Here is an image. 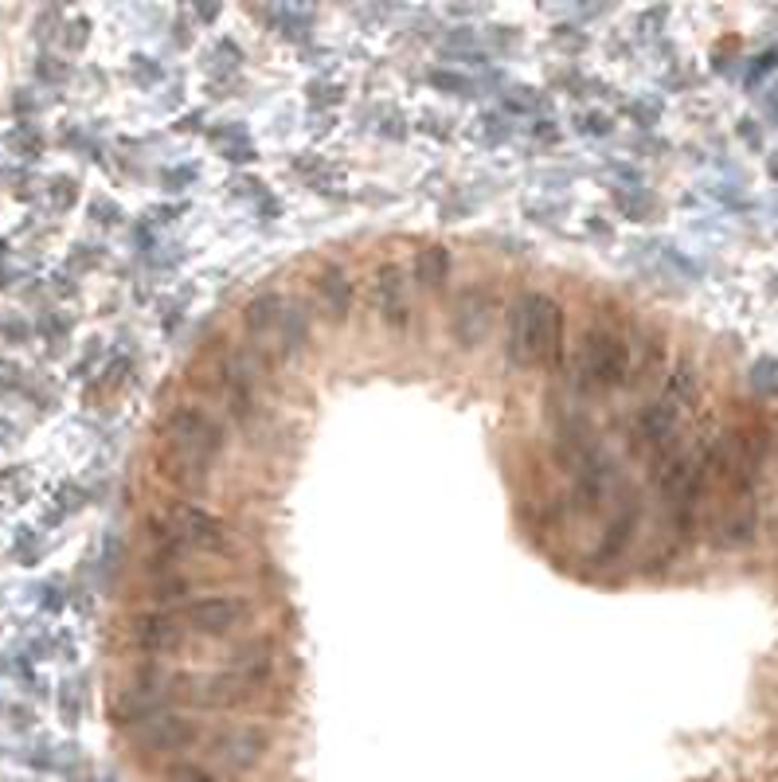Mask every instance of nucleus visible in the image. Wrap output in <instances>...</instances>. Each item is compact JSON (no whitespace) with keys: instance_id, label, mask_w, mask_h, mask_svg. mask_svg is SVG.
<instances>
[{"instance_id":"nucleus-39","label":"nucleus","mask_w":778,"mask_h":782,"mask_svg":"<svg viewBox=\"0 0 778 782\" xmlns=\"http://www.w3.org/2000/svg\"><path fill=\"white\" fill-rule=\"evenodd\" d=\"M665 106L657 94H630V99H618L614 102V117H622L627 126L642 129V134H653L657 122H662Z\"/></svg>"},{"instance_id":"nucleus-22","label":"nucleus","mask_w":778,"mask_h":782,"mask_svg":"<svg viewBox=\"0 0 778 782\" xmlns=\"http://www.w3.org/2000/svg\"><path fill=\"white\" fill-rule=\"evenodd\" d=\"M755 532H759V501H728L720 521L712 529V544L720 552H740V548H752L755 544Z\"/></svg>"},{"instance_id":"nucleus-15","label":"nucleus","mask_w":778,"mask_h":782,"mask_svg":"<svg viewBox=\"0 0 778 782\" xmlns=\"http://www.w3.org/2000/svg\"><path fill=\"white\" fill-rule=\"evenodd\" d=\"M680 407H673L665 396L650 399V404L638 407L634 415V431H630V439H634V454L638 450H650V454H662V450L677 446L680 442Z\"/></svg>"},{"instance_id":"nucleus-10","label":"nucleus","mask_w":778,"mask_h":782,"mask_svg":"<svg viewBox=\"0 0 778 782\" xmlns=\"http://www.w3.org/2000/svg\"><path fill=\"white\" fill-rule=\"evenodd\" d=\"M368 309L376 314V321L384 325L392 337H407L411 329V279L407 267L395 259H384L372 274H368Z\"/></svg>"},{"instance_id":"nucleus-37","label":"nucleus","mask_w":778,"mask_h":782,"mask_svg":"<svg viewBox=\"0 0 778 782\" xmlns=\"http://www.w3.org/2000/svg\"><path fill=\"white\" fill-rule=\"evenodd\" d=\"M200 52H204V67H212V71L243 75V64H247V47L239 44V36L219 32V27H215L204 44H200Z\"/></svg>"},{"instance_id":"nucleus-34","label":"nucleus","mask_w":778,"mask_h":782,"mask_svg":"<svg viewBox=\"0 0 778 782\" xmlns=\"http://www.w3.org/2000/svg\"><path fill=\"white\" fill-rule=\"evenodd\" d=\"M422 87H427L430 94H439V99H458V102H470L482 94V82H477L474 75H465L447 64H430L427 71H422Z\"/></svg>"},{"instance_id":"nucleus-9","label":"nucleus","mask_w":778,"mask_h":782,"mask_svg":"<svg viewBox=\"0 0 778 782\" xmlns=\"http://www.w3.org/2000/svg\"><path fill=\"white\" fill-rule=\"evenodd\" d=\"M126 642L137 657L149 661H169V657H184L192 646V634L177 611H157V607H142L126 619Z\"/></svg>"},{"instance_id":"nucleus-21","label":"nucleus","mask_w":778,"mask_h":782,"mask_svg":"<svg viewBox=\"0 0 778 782\" xmlns=\"http://www.w3.org/2000/svg\"><path fill=\"white\" fill-rule=\"evenodd\" d=\"M610 486H614V469H610L607 454H595L590 462H583L572 474V505L575 513L595 517L602 509V501L610 497Z\"/></svg>"},{"instance_id":"nucleus-19","label":"nucleus","mask_w":778,"mask_h":782,"mask_svg":"<svg viewBox=\"0 0 778 782\" xmlns=\"http://www.w3.org/2000/svg\"><path fill=\"white\" fill-rule=\"evenodd\" d=\"M407 279L422 294L442 297L450 290V282H454V251L447 243H422L411 254V262H407Z\"/></svg>"},{"instance_id":"nucleus-33","label":"nucleus","mask_w":778,"mask_h":782,"mask_svg":"<svg viewBox=\"0 0 778 782\" xmlns=\"http://www.w3.org/2000/svg\"><path fill=\"white\" fill-rule=\"evenodd\" d=\"M700 392H704V379H700V369L692 364L689 356H680L677 364H669L665 384H662V396L669 399L673 407L689 411V407L700 404Z\"/></svg>"},{"instance_id":"nucleus-47","label":"nucleus","mask_w":778,"mask_h":782,"mask_svg":"<svg viewBox=\"0 0 778 782\" xmlns=\"http://www.w3.org/2000/svg\"><path fill=\"white\" fill-rule=\"evenodd\" d=\"M82 712H87V689L64 681L59 689H55V716L64 719V728H79Z\"/></svg>"},{"instance_id":"nucleus-43","label":"nucleus","mask_w":778,"mask_h":782,"mask_svg":"<svg viewBox=\"0 0 778 782\" xmlns=\"http://www.w3.org/2000/svg\"><path fill=\"white\" fill-rule=\"evenodd\" d=\"M0 344H9V349H32L36 344V325L24 309H0Z\"/></svg>"},{"instance_id":"nucleus-59","label":"nucleus","mask_w":778,"mask_h":782,"mask_svg":"<svg viewBox=\"0 0 778 782\" xmlns=\"http://www.w3.org/2000/svg\"><path fill=\"white\" fill-rule=\"evenodd\" d=\"M12 782H40V779H12Z\"/></svg>"},{"instance_id":"nucleus-46","label":"nucleus","mask_w":778,"mask_h":782,"mask_svg":"<svg viewBox=\"0 0 778 782\" xmlns=\"http://www.w3.org/2000/svg\"><path fill=\"white\" fill-rule=\"evenodd\" d=\"M189 212H192L189 200H149L142 212V224H149L153 231H165V227H177Z\"/></svg>"},{"instance_id":"nucleus-30","label":"nucleus","mask_w":778,"mask_h":782,"mask_svg":"<svg viewBox=\"0 0 778 782\" xmlns=\"http://www.w3.org/2000/svg\"><path fill=\"white\" fill-rule=\"evenodd\" d=\"M204 587H212V579H200L192 576V571H172V576L153 579V583L145 587V599H149V607H157V611H180V607L192 603L196 594H207Z\"/></svg>"},{"instance_id":"nucleus-28","label":"nucleus","mask_w":778,"mask_h":782,"mask_svg":"<svg viewBox=\"0 0 778 782\" xmlns=\"http://www.w3.org/2000/svg\"><path fill=\"white\" fill-rule=\"evenodd\" d=\"M497 110H501L509 122H537V117L555 114V99L544 87H532V82H509V87L497 94Z\"/></svg>"},{"instance_id":"nucleus-58","label":"nucleus","mask_w":778,"mask_h":782,"mask_svg":"<svg viewBox=\"0 0 778 782\" xmlns=\"http://www.w3.org/2000/svg\"><path fill=\"white\" fill-rule=\"evenodd\" d=\"M9 724H12V728H16V732H36L40 728V709H36V704H12V709H9Z\"/></svg>"},{"instance_id":"nucleus-11","label":"nucleus","mask_w":778,"mask_h":782,"mask_svg":"<svg viewBox=\"0 0 778 782\" xmlns=\"http://www.w3.org/2000/svg\"><path fill=\"white\" fill-rule=\"evenodd\" d=\"M638 529H642V497H638V489H630V486L614 489V513H610L607 524H602L599 544H595V552H590V564L595 567L618 564V559L627 556L630 544H634Z\"/></svg>"},{"instance_id":"nucleus-35","label":"nucleus","mask_w":778,"mask_h":782,"mask_svg":"<svg viewBox=\"0 0 778 782\" xmlns=\"http://www.w3.org/2000/svg\"><path fill=\"white\" fill-rule=\"evenodd\" d=\"M548 47L560 55V64H583V55L595 47V36H590V27L564 20V24L548 27Z\"/></svg>"},{"instance_id":"nucleus-45","label":"nucleus","mask_w":778,"mask_h":782,"mask_svg":"<svg viewBox=\"0 0 778 782\" xmlns=\"http://www.w3.org/2000/svg\"><path fill=\"white\" fill-rule=\"evenodd\" d=\"M520 134H525L528 145H537V149H560L567 137V126L560 114H548V117H537V122H525Z\"/></svg>"},{"instance_id":"nucleus-6","label":"nucleus","mask_w":778,"mask_h":782,"mask_svg":"<svg viewBox=\"0 0 778 782\" xmlns=\"http://www.w3.org/2000/svg\"><path fill=\"white\" fill-rule=\"evenodd\" d=\"M165 517L172 521L177 536L184 540L189 556H207V559H235L239 556V540H235L232 521H224L219 513L204 509L196 501H184V497H172Z\"/></svg>"},{"instance_id":"nucleus-17","label":"nucleus","mask_w":778,"mask_h":782,"mask_svg":"<svg viewBox=\"0 0 778 782\" xmlns=\"http://www.w3.org/2000/svg\"><path fill=\"white\" fill-rule=\"evenodd\" d=\"M82 200H87V189H82V177L71 169H52V172H40V192H36V207L44 219H64L71 212H79Z\"/></svg>"},{"instance_id":"nucleus-1","label":"nucleus","mask_w":778,"mask_h":782,"mask_svg":"<svg viewBox=\"0 0 778 782\" xmlns=\"http://www.w3.org/2000/svg\"><path fill=\"white\" fill-rule=\"evenodd\" d=\"M630 379V325L614 302H595L587 329L579 333L575 352H567L564 384L575 399L627 392Z\"/></svg>"},{"instance_id":"nucleus-57","label":"nucleus","mask_w":778,"mask_h":782,"mask_svg":"<svg viewBox=\"0 0 778 782\" xmlns=\"http://www.w3.org/2000/svg\"><path fill=\"white\" fill-rule=\"evenodd\" d=\"M583 231H587L590 239H614L618 224H614V216H610V212H595V207H590L587 216H583Z\"/></svg>"},{"instance_id":"nucleus-50","label":"nucleus","mask_w":778,"mask_h":782,"mask_svg":"<svg viewBox=\"0 0 778 782\" xmlns=\"http://www.w3.org/2000/svg\"><path fill=\"white\" fill-rule=\"evenodd\" d=\"M204 141L215 145V149H227V145H239V141H251V129L247 122H235V117H212L204 129Z\"/></svg>"},{"instance_id":"nucleus-54","label":"nucleus","mask_w":778,"mask_h":782,"mask_svg":"<svg viewBox=\"0 0 778 782\" xmlns=\"http://www.w3.org/2000/svg\"><path fill=\"white\" fill-rule=\"evenodd\" d=\"M184 12V16L192 20V24L200 27V32H215V24H219V20H227V9L224 4H189V9H180Z\"/></svg>"},{"instance_id":"nucleus-7","label":"nucleus","mask_w":778,"mask_h":782,"mask_svg":"<svg viewBox=\"0 0 778 782\" xmlns=\"http://www.w3.org/2000/svg\"><path fill=\"white\" fill-rule=\"evenodd\" d=\"M207 736V724L196 716V712L184 709H169L161 716H153L149 724L129 732V744L142 759H184V751L200 747Z\"/></svg>"},{"instance_id":"nucleus-5","label":"nucleus","mask_w":778,"mask_h":782,"mask_svg":"<svg viewBox=\"0 0 778 782\" xmlns=\"http://www.w3.org/2000/svg\"><path fill=\"white\" fill-rule=\"evenodd\" d=\"M255 614H259V607H255L251 594L207 591V594H196L192 603L180 607L177 619L184 622L192 642H232L251 626Z\"/></svg>"},{"instance_id":"nucleus-29","label":"nucleus","mask_w":778,"mask_h":782,"mask_svg":"<svg viewBox=\"0 0 778 782\" xmlns=\"http://www.w3.org/2000/svg\"><path fill=\"white\" fill-rule=\"evenodd\" d=\"M110 262H114V251H110L106 239H99V235H82V239L67 243V251L59 254L55 267H64L71 279L87 282V279H94V274H102V270H110Z\"/></svg>"},{"instance_id":"nucleus-13","label":"nucleus","mask_w":778,"mask_h":782,"mask_svg":"<svg viewBox=\"0 0 778 782\" xmlns=\"http://www.w3.org/2000/svg\"><path fill=\"white\" fill-rule=\"evenodd\" d=\"M669 372V337L657 325H634L630 329V379L627 392L665 384Z\"/></svg>"},{"instance_id":"nucleus-55","label":"nucleus","mask_w":778,"mask_h":782,"mask_svg":"<svg viewBox=\"0 0 778 782\" xmlns=\"http://www.w3.org/2000/svg\"><path fill=\"white\" fill-rule=\"evenodd\" d=\"M251 216L259 219V224H278V219L286 216V200H282L274 189H270L267 196L259 200V204H251Z\"/></svg>"},{"instance_id":"nucleus-16","label":"nucleus","mask_w":778,"mask_h":782,"mask_svg":"<svg viewBox=\"0 0 778 782\" xmlns=\"http://www.w3.org/2000/svg\"><path fill=\"white\" fill-rule=\"evenodd\" d=\"M145 540H149V556L142 559V571L153 579L161 576H172V571H184V559H189V548H184V540L177 536L169 517H149L145 521Z\"/></svg>"},{"instance_id":"nucleus-52","label":"nucleus","mask_w":778,"mask_h":782,"mask_svg":"<svg viewBox=\"0 0 778 782\" xmlns=\"http://www.w3.org/2000/svg\"><path fill=\"white\" fill-rule=\"evenodd\" d=\"M207 122H212V110H207V106H189V110H180V114L169 117V134H177V137H204Z\"/></svg>"},{"instance_id":"nucleus-31","label":"nucleus","mask_w":778,"mask_h":782,"mask_svg":"<svg viewBox=\"0 0 778 782\" xmlns=\"http://www.w3.org/2000/svg\"><path fill=\"white\" fill-rule=\"evenodd\" d=\"M465 137H470L477 149L497 154V149H509V145L517 141V122H509L497 106H489V110L482 106L477 114L465 117Z\"/></svg>"},{"instance_id":"nucleus-36","label":"nucleus","mask_w":778,"mask_h":782,"mask_svg":"<svg viewBox=\"0 0 778 782\" xmlns=\"http://www.w3.org/2000/svg\"><path fill=\"white\" fill-rule=\"evenodd\" d=\"M207 177L204 161H189V157H180V161H169L161 165V172H157V184H161L165 200H184L192 189H200Z\"/></svg>"},{"instance_id":"nucleus-25","label":"nucleus","mask_w":778,"mask_h":782,"mask_svg":"<svg viewBox=\"0 0 778 782\" xmlns=\"http://www.w3.org/2000/svg\"><path fill=\"white\" fill-rule=\"evenodd\" d=\"M153 466H157V477H161L165 486L177 489L184 501H192V497L204 494V489L212 486V469L200 466V462L180 458V454H172V450H165V446H157Z\"/></svg>"},{"instance_id":"nucleus-12","label":"nucleus","mask_w":778,"mask_h":782,"mask_svg":"<svg viewBox=\"0 0 778 782\" xmlns=\"http://www.w3.org/2000/svg\"><path fill=\"white\" fill-rule=\"evenodd\" d=\"M278 642L274 634H239L224 646L219 654V666L215 669H227V673H239L243 681L259 684V689H270L274 684V666H278Z\"/></svg>"},{"instance_id":"nucleus-20","label":"nucleus","mask_w":778,"mask_h":782,"mask_svg":"<svg viewBox=\"0 0 778 782\" xmlns=\"http://www.w3.org/2000/svg\"><path fill=\"white\" fill-rule=\"evenodd\" d=\"M357 99L352 94V79L340 67L329 71H314L302 82V106L305 114H345V106Z\"/></svg>"},{"instance_id":"nucleus-49","label":"nucleus","mask_w":778,"mask_h":782,"mask_svg":"<svg viewBox=\"0 0 778 782\" xmlns=\"http://www.w3.org/2000/svg\"><path fill=\"white\" fill-rule=\"evenodd\" d=\"M567 212H572V207L560 204V200H552V196L520 200V216H525L528 224H537V227H555L560 219H567Z\"/></svg>"},{"instance_id":"nucleus-23","label":"nucleus","mask_w":778,"mask_h":782,"mask_svg":"<svg viewBox=\"0 0 778 782\" xmlns=\"http://www.w3.org/2000/svg\"><path fill=\"white\" fill-rule=\"evenodd\" d=\"M309 341H314V314L305 302H290L286 297V309H282V321L274 329V360L290 364V360L305 356L309 352Z\"/></svg>"},{"instance_id":"nucleus-41","label":"nucleus","mask_w":778,"mask_h":782,"mask_svg":"<svg viewBox=\"0 0 778 782\" xmlns=\"http://www.w3.org/2000/svg\"><path fill=\"white\" fill-rule=\"evenodd\" d=\"M610 216L614 224H653L657 219V200L650 192H622V189H610Z\"/></svg>"},{"instance_id":"nucleus-51","label":"nucleus","mask_w":778,"mask_h":782,"mask_svg":"<svg viewBox=\"0 0 778 782\" xmlns=\"http://www.w3.org/2000/svg\"><path fill=\"white\" fill-rule=\"evenodd\" d=\"M90 36H94V24H90L87 12H67L64 24H59V44L67 47V52H82V47L90 44Z\"/></svg>"},{"instance_id":"nucleus-8","label":"nucleus","mask_w":778,"mask_h":782,"mask_svg":"<svg viewBox=\"0 0 778 782\" xmlns=\"http://www.w3.org/2000/svg\"><path fill=\"white\" fill-rule=\"evenodd\" d=\"M497 290L489 282H465L462 290L450 302V317H447V333L454 341V349L462 352H477L485 341H489L493 325H497Z\"/></svg>"},{"instance_id":"nucleus-26","label":"nucleus","mask_w":778,"mask_h":782,"mask_svg":"<svg viewBox=\"0 0 778 782\" xmlns=\"http://www.w3.org/2000/svg\"><path fill=\"white\" fill-rule=\"evenodd\" d=\"M47 149H52V137H47L44 126H36V122H12V126L0 134V157H9L20 169L40 172V161L47 157Z\"/></svg>"},{"instance_id":"nucleus-56","label":"nucleus","mask_w":778,"mask_h":782,"mask_svg":"<svg viewBox=\"0 0 778 782\" xmlns=\"http://www.w3.org/2000/svg\"><path fill=\"white\" fill-rule=\"evenodd\" d=\"M752 387L763 396H778V360H759L752 369Z\"/></svg>"},{"instance_id":"nucleus-48","label":"nucleus","mask_w":778,"mask_h":782,"mask_svg":"<svg viewBox=\"0 0 778 782\" xmlns=\"http://www.w3.org/2000/svg\"><path fill=\"white\" fill-rule=\"evenodd\" d=\"M161 782H227V779L215 767L200 763V759H172V763H165Z\"/></svg>"},{"instance_id":"nucleus-53","label":"nucleus","mask_w":778,"mask_h":782,"mask_svg":"<svg viewBox=\"0 0 778 782\" xmlns=\"http://www.w3.org/2000/svg\"><path fill=\"white\" fill-rule=\"evenodd\" d=\"M532 184L540 189V196H560V192L575 184V172L572 169H540L537 177H532Z\"/></svg>"},{"instance_id":"nucleus-42","label":"nucleus","mask_w":778,"mask_h":782,"mask_svg":"<svg viewBox=\"0 0 778 782\" xmlns=\"http://www.w3.org/2000/svg\"><path fill=\"white\" fill-rule=\"evenodd\" d=\"M36 82L44 90H64V87H71L75 79H79V67L71 64V59H64V55H55L52 47H44V52L36 55Z\"/></svg>"},{"instance_id":"nucleus-18","label":"nucleus","mask_w":778,"mask_h":782,"mask_svg":"<svg viewBox=\"0 0 778 782\" xmlns=\"http://www.w3.org/2000/svg\"><path fill=\"white\" fill-rule=\"evenodd\" d=\"M247 16L262 20V24H267V36L282 39V44H290L294 52L309 44V39H317L314 12L297 9V4H262V9H247Z\"/></svg>"},{"instance_id":"nucleus-27","label":"nucleus","mask_w":778,"mask_h":782,"mask_svg":"<svg viewBox=\"0 0 778 782\" xmlns=\"http://www.w3.org/2000/svg\"><path fill=\"white\" fill-rule=\"evenodd\" d=\"M411 137H427L430 145H458L465 137V117L454 114L442 102H427V106L411 110Z\"/></svg>"},{"instance_id":"nucleus-38","label":"nucleus","mask_w":778,"mask_h":782,"mask_svg":"<svg viewBox=\"0 0 778 782\" xmlns=\"http://www.w3.org/2000/svg\"><path fill=\"white\" fill-rule=\"evenodd\" d=\"M122 75H126V82L134 90H145V94H153V90L169 87V64L165 59H157V55L149 52H134L126 55V64H122Z\"/></svg>"},{"instance_id":"nucleus-24","label":"nucleus","mask_w":778,"mask_h":782,"mask_svg":"<svg viewBox=\"0 0 778 782\" xmlns=\"http://www.w3.org/2000/svg\"><path fill=\"white\" fill-rule=\"evenodd\" d=\"M282 309H286V294L278 290H259L255 297H247L239 309V325H243V341L247 344H262L274 337L278 321H282Z\"/></svg>"},{"instance_id":"nucleus-44","label":"nucleus","mask_w":778,"mask_h":782,"mask_svg":"<svg viewBox=\"0 0 778 782\" xmlns=\"http://www.w3.org/2000/svg\"><path fill=\"white\" fill-rule=\"evenodd\" d=\"M270 192V180H262L255 169H247V172H227V180H224V196L227 200H239V204H259L262 196Z\"/></svg>"},{"instance_id":"nucleus-4","label":"nucleus","mask_w":778,"mask_h":782,"mask_svg":"<svg viewBox=\"0 0 778 782\" xmlns=\"http://www.w3.org/2000/svg\"><path fill=\"white\" fill-rule=\"evenodd\" d=\"M270 747H274V732L267 724H259V719H227V724L207 728L200 751H204L207 767L239 779V774H251L267 763Z\"/></svg>"},{"instance_id":"nucleus-40","label":"nucleus","mask_w":778,"mask_h":782,"mask_svg":"<svg viewBox=\"0 0 778 782\" xmlns=\"http://www.w3.org/2000/svg\"><path fill=\"white\" fill-rule=\"evenodd\" d=\"M567 129L579 137H587V141H607V137H614L618 129V117L610 114L607 106H575L572 114H567Z\"/></svg>"},{"instance_id":"nucleus-2","label":"nucleus","mask_w":778,"mask_h":782,"mask_svg":"<svg viewBox=\"0 0 778 782\" xmlns=\"http://www.w3.org/2000/svg\"><path fill=\"white\" fill-rule=\"evenodd\" d=\"M157 446L215 469V462L232 450V427L224 415L200 399H180V404L165 407L161 423H157Z\"/></svg>"},{"instance_id":"nucleus-3","label":"nucleus","mask_w":778,"mask_h":782,"mask_svg":"<svg viewBox=\"0 0 778 782\" xmlns=\"http://www.w3.org/2000/svg\"><path fill=\"white\" fill-rule=\"evenodd\" d=\"M560 306V297L548 290H520L505 306V364L512 372H540L544 369L548 325Z\"/></svg>"},{"instance_id":"nucleus-14","label":"nucleus","mask_w":778,"mask_h":782,"mask_svg":"<svg viewBox=\"0 0 778 782\" xmlns=\"http://www.w3.org/2000/svg\"><path fill=\"white\" fill-rule=\"evenodd\" d=\"M357 279H352L349 270L340 267V262H322L314 270V297H317V309L329 325L345 329L357 314Z\"/></svg>"},{"instance_id":"nucleus-32","label":"nucleus","mask_w":778,"mask_h":782,"mask_svg":"<svg viewBox=\"0 0 778 782\" xmlns=\"http://www.w3.org/2000/svg\"><path fill=\"white\" fill-rule=\"evenodd\" d=\"M129 219L126 204L114 196V192H87V200H82V224L90 227V235H99V239H106V235L122 231Z\"/></svg>"}]
</instances>
